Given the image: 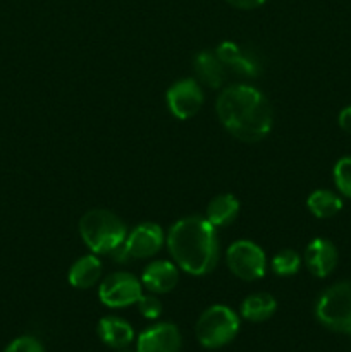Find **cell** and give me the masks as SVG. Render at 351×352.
<instances>
[{"label": "cell", "mask_w": 351, "mask_h": 352, "mask_svg": "<svg viewBox=\"0 0 351 352\" xmlns=\"http://www.w3.org/2000/svg\"><path fill=\"white\" fill-rule=\"evenodd\" d=\"M277 309V302H275L274 296L267 294V292H257V294L248 296L241 305V316L248 322H265L270 318Z\"/></svg>", "instance_id": "obj_17"}, {"label": "cell", "mask_w": 351, "mask_h": 352, "mask_svg": "<svg viewBox=\"0 0 351 352\" xmlns=\"http://www.w3.org/2000/svg\"><path fill=\"white\" fill-rule=\"evenodd\" d=\"M178 278L179 275L176 265H172L171 261L157 260L151 261L145 268L141 285H145L148 291L155 292V294H165V292H171L178 285Z\"/></svg>", "instance_id": "obj_13"}, {"label": "cell", "mask_w": 351, "mask_h": 352, "mask_svg": "<svg viewBox=\"0 0 351 352\" xmlns=\"http://www.w3.org/2000/svg\"><path fill=\"white\" fill-rule=\"evenodd\" d=\"M215 110L222 126L244 143L264 140L274 122L268 100L250 85H233L224 89L217 98Z\"/></svg>", "instance_id": "obj_1"}, {"label": "cell", "mask_w": 351, "mask_h": 352, "mask_svg": "<svg viewBox=\"0 0 351 352\" xmlns=\"http://www.w3.org/2000/svg\"><path fill=\"white\" fill-rule=\"evenodd\" d=\"M195 72L200 82L217 89L226 81V65L220 62L215 52L203 50L195 57Z\"/></svg>", "instance_id": "obj_15"}, {"label": "cell", "mask_w": 351, "mask_h": 352, "mask_svg": "<svg viewBox=\"0 0 351 352\" xmlns=\"http://www.w3.org/2000/svg\"><path fill=\"white\" fill-rule=\"evenodd\" d=\"M337 122H339V127L346 134H351V105L344 107L339 112V117H337Z\"/></svg>", "instance_id": "obj_25"}, {"label": "cell", "mask_w": 351, "mask_h": 352, "mask_svg": "<svg viewBox=\"0 0 351 352\" xmlns=\"http://www.w3.org/2000/svg\"><path fill=\"white\" fill-rule=\"evenodd\" d=\"M3 352H45V349L43 344H41L36 337L23 336L17 337L16 340H12Z\"/></svg>", "instance_id": "obj_23"}, {"label": "cell", "mask_w": 351, "mask_h": 352, "mask_svg": "<svg viewBox=\"0 0 351 352\" xmlns=\"http://www.w3.org/2000/svg\"><path fill=\"white\" fill-rule=\"evenodd\" d=\"M315 316L326 329L351 336V280L326 289L315 305Z\"/></svg>", "instance_id": "obj_5"}, {"label": "cell", "mask_w": 351, "mask_h": 352, "mask_svg": "<svg viewBox=\"0 0 351 352\" xmlns=\"http://www.w3.org/2000/svg\"><path fill=\"white\" fill-rule=\"evenodd\" d=\"M167 246L172 258L186 274L202 277L219 261V239L215 227L202 217H186L171 227Z\"/></svg>", "instance_id": "obj_2"}, {"label": "cell", "mask_w": 351, "mask_h": 352, "mask_svg": "<svg viewBox=\"0 0 351 352\" xmlns=\"http://www.w3.org/2000/svg\"><path fill=\"white\" fill-rule=\"evenodd\" d=\"M332 174L337 191L351 199V155H346L336 162Z\"/></svg>", "instance_id": "obj_21"}, {"label": "cell", "mask_w": 351, "mask_h": 352, "mask_svg": "<svg viewBox=\"0 0 351 352\" xmlns=\"http://www.w3.org/2000/svg\"><path fill=\"white\" fill-rule=\"evenodd\" d=\"M182 346L181 332L172 323H157L143 330L136 340V352H179Z\"/></svg>", "instance_id": "obj_10"}, {"label": "cell", "mask_w": 351, "mask_h": 352, "mask_svg": "<svg viewBox=\"0 0 351 352\" xmlns=\"http://www.w3.org/2000/svg\"><path fill=\"white\" fill-rule=\"evenodd\" d=\"M306 206L317 219H332L343 210V198L330 189H317L308 196Z\"/></svg>", "instance_id": "obj_18"}, {"label": "cell", "mask_w": 351, "mask_h": 352, "mask_svg": "<svg viewBox=\"0 0 351 352\" xmlns=\"http://www.w3.org/2000/svg\"><path fill=\"white\" fill-rule=\"evenodd\" d=\"M141 296H143L141 282L127 272L107 275L98 289L100 301L109 308H127L138 302Z\"/></svg>", "instance_id": "obj_8"}, {"label": "cell", "mask_w": 351, "mask_h": 352, "mask_svg": "<svg viewBox=\"0 0 351 352\" xmlns=\"http://www.w3.org/2000/svg\"><path fill=\"white\" fill-rule=\"evenodd\" d=\"M167 105L172 116L186 120L196 116L203 105V91L195 79H181L167 91Z\"/></svg>", "instance_id": "obj_9"}, {"label": "cell", "mask_w": 351, "mask_h": 352, "mask_svg": "<svg viewBox=\"0 0 351 352\" xmlns=\"http://www.w3.org/2000/svg\"><path fill=\"white\" fill-rule=\"evenodd\" d=\"M117 352H134V351H129L127 347H124V349H117Z\"/></svg>", "instance_id": "obj_26"}, {"label": "cell", "mask_w": 351, "mask_h": 352, "mask_svg": "<svg viewBox=\"0 0 351 352\" xmlns=\"http://www.w3.org/2000/svg\"><path fill=\"white\" fill-rule=\"evenodd\" d=\"M240 213V201L233 195H220L210 201L206 208V220L213 227H227Z\"/></svg>", "instance_id": "obj_19"}, {"label": "cell", "mask_w": 351, "mask_h": 352, "mask_svg": "<svg viewBox=\"0 0 351 352\" xmlns=\"http://www.w3.org/2000/svg\"><path fill=\"white\" fill-rule=\"evenodd\" d=\"M164 244V232L153 222L140 223L131 234H127L124 243L117 250L110 253L116 263H126L129 258H150L155 256L162 250Z\"/></svg>", "instance_id": "obj_6"}, {"label": "cell", "mask_w": 351, "mask_h": 352, "mask_svg": "<svg viewBox=\"0 0 351 352\" xmlns=\"http://www.w3.org/2000/svg\"><path fill=\"white\" fill-rule=\"evenodd\" d=\"M227 3H231L236 9H243V10H250V9H257V7L264 6L267 0H226Z\"/></svg>", "instance_id": "obj_24"}, {"label": "cell", "mask_w": 351, "mask_h": 352, "mask_svg": "<svg viewBox=\"0 0 351 352\" xmlns=\"http://www.w3.org/2000/svg\"><path fill=\"white\" fill-rule=\"evenodd\" d=\"M136 305H138V309H140L141 315L148 320L158 318V316L162 315V309H164L160 299L155 298V296H151V294L141 296V298L138 299Z\"/></svg>", "instance_id": "obj_22"}, {"label": "cell", "mask_w": 351, "mask_h": 352, "mask_svg": "<svg viewBox=\"0 0 351 352\" xmlns=\"http://www.w3.org/2000/svg\"><path fill=\"white\" fill-rule=\"evenodd\" d=\"M79 234L95 254H110L124 243L127 229L109 210H92L79 220Z\"/></svg>", "instance_id": "obj_3"}, {"label": "cell", "mask_w": 351, "mask_h": 352, "mask_svg": "<svg viewBox=\"0 0 351 352\" xmlns=\"http://www.w3.org/2000/svg\"><path fill=\"white\" fill-rule=\"evenodd\" d=\"M215 54L220 58V62L236 74L246 76V78H255V76L260 74L262 67L258 58L251 55L250 52H244L240 45L233 43V41H222L217 47Z\"/></svg>", "instance_id": "obj_12"}, {"label": "cell", "mask_w": 351, "mask_h": 352, "mask_svg": "<svg viewBox=\"0 0 351 352\" xmlns=\"http://www.w3.org/2000/svg\"><path fill=\"white\" fill-rule=\"evenodd\" d=\"M299 267H301V258L292 250H282L272 260V270L279 277H291L298 274Z\"/></svg>", "instance_id": "obj_20"}, {"label": "cell", "mask_w": 351, "mask_h": 352, "mask_svg": "<svg viewBox=\"0 0 351 352\" xmlns=\"http://www.w3.org/2000/svg\"><path fill=\"white\" fill-rule=\"evenodd\" d=\"M303 258H305V265L310 274L319 278H326L336 270L339 253H337V248L334 246L332 241L317 237L306 246Z\"/></svg>", "instance_id": "obj_11"}, {"label": "cell", "mask_w": 351, "mask_h": 352, "mask_svg": "<svg viewBox=\"0 0 351 352\" xmlns=\"http://www.w3.org/2000/svg\"><path fill=\"white\" fill-rule=\"evenodd\" d=\"M240 332V318L224 305L210 306L200 315L195 333L198 342L206 349H219L233 342Z\"/></svg>", "instance_id": "obj_4"}, {"label": "cell", "mask_w": 351, "mask_h": 352, "mask_svg": "<svg viewBox=\"0 0 351 352\" xmlns=\"http://www.w3.org/2000/svg\"><path fill=\"white\" fill-rule=\"evenodd\" d=\"M102 261L95 254L79 258L69 270V282L76 289H89L102 277Z\"/></svg>", "instance_id": "obj_16"}, {"label": "cell", "mask_w": 351, "mask_h": 352, "mask_svg": "<svg viewBox=\"0 0 351 352\" xmlns=\"http://www.w3.org/2000/svg\"><path fill=\"white\" fill-rule=\"evenodd\" d=\"M226 258L229 270L241 280H258L267 270V258L264 250L251 241H236L231 244Z\"/></svg>", "instance_id": "obj_7"}, {"label": "cell", "mask_w": 351, "mask_h": 352, "mask_svg": "<svg viewBox=\"0 0 351 352\" xmlns=\"http://www.w3.org/2000/svg\"><path fill=\"white\" fill-rule=\"evenodd\" d=\"M98 337L105 346L124 349L134 340V330L126 320L119 316H105L98 322Z\"/></svg>", "instance_id": "obj_14"}]
</instances>
